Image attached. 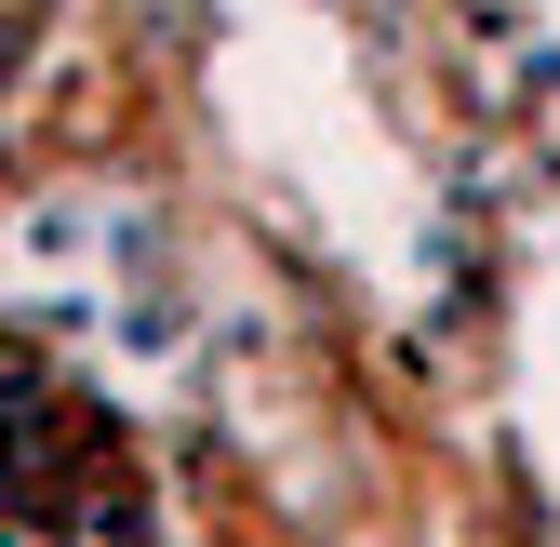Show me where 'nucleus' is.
Listing matches in <instances>:
<instances>
[{
	"label": "nucleus",
	"instance_id": "f257e3e1",
	"mask_svg": "<svg viewBox=\"0 0 560 547\" xmlns=\"http://www.w3.org/2000/svg\"><path fill=\"white\" fill-rule=\"evenodd\" d=\"M14 54H27V27H14V14H0V67H14Z\"/></svg>",
	"mask_w": 560,
	"mask_h": 547
}]
</instances>
